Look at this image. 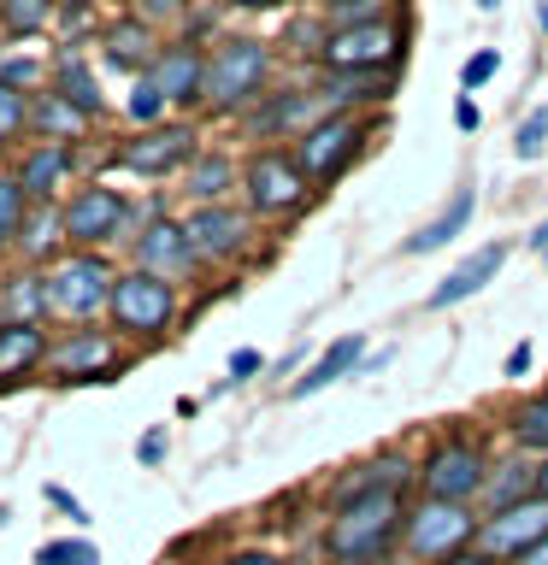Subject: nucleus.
Wrapping results in <instances>:
<instances>
[{
	"label": "nucleus",
	"instance_id": "obj_1",
	"mask_svg": "<svg viewBox=\"0 0 548 565\" xmlns=\"http://www.w3.org/2000/svg\"><path fill=\"white\" fill-rule=\"evenodd\" d=\"M401 489H360L336 501V519L325 530V547L336 565H378L401 536Z\"/></svg>",
	"mask_w": 548,
	"mask_h": 565
},
{
	"label": "nucleus",
	"instance_id": "obj_2",
	"mask_svg": "<svg viewBox=\"0 0 548 565\" xmlns=\"http://www.w3.org/2000/svg\"><path fill=\"white\" fill-rule=\"evenodd\" d=\"M265 77H272V47L254 42V35H230L207 53V95L201 106L212 113H242L265 95Z\"/></svg>",
	"mask_w": 548,
	"mask_h": 565
},
{
	"label": "nucleus",
	"instance_id": "obj_3",
	"mask_svg": "<svg viewBox=\"0 0 548 565\" xmlns=\"http://www.w3.org/2000/svg\"><path fill=\"white\" fill-rule=\"evenodd\" d=\"M366 136H371V124L360 118V113H325V118H313L307 130L295 136V166H301V177H307L313 189H325V183H336L354 159H360V148H366Z\"/></svg>",
	"mask_w": 548,
	"mask_h": 565
},
{
	"label": "nucleus",
	"instance_id": "obj_4",
	"mask_svg": "<svg viewBox=\"0 0 548 565\" xmlns=\"http://www.w3.org/2000/svg\"><path fill=\"white\" fill-rule=\"evenodd\" d=\"M106 318H113L118 335H136V342H154V335H166L177 324V282L141 271H118L113 282V300H106Z\"/></svg>",
	"mask_w": 548,
	"mask_h": 565
},
{
	"label": "nucleus",
	"instance_id": "obj_5",
	"mask_svg": "<svg viewBox=\"0 0 548 565\" xmlns=\"http://www.w3.org/2000/svg\"><path fill=\"white\" fill-rule=\"evenodd\" d=\"M113 282H118V271L101 259V247H77V254H65V259L48 265V307L60 312V318L88 324V318L106 312Z\"/></svg>",
	"mask_w": 548,
	"mask_h": 565
},
{
	"label": "nucleus",
	"instance_id": "obj_6",
	"mask_svg": "<svg viewBox=\"0 0 548 565\" xmlns=\"http://www.w3.org/2000/svg\"><path fill=\"white\" fill-rule=\"evenodd\" d=\"M242 194H247V212H254V218H295V212L313 201V183L301 177L295 153L260 148L242 166Z\"/></svg>",
	"mask_w": 548,
	"mask_h": 565
},
{
	"label": "nucleus",
	"instance_id": "obj_7",
	"mask_svg": "<svg viewBox=\"0 0 548 565\" xmlns=\"http://www.w3.org/2000/svg\"><path fill=\"white\" fill-rule=\"evenodd\" d=\"M401 47H407V30L396 24V18H378V24L325 30L318 65H325V71H396Z\"/></svg>",
	"mask_w": 548,
	"mask_h": 565
},
{
	"label": "nucleus",
	"instance_id": "obj_8",
	"mask_svg": "<svg viewBox=\"0 0 548 565\" xmlns=\"http://www.w3.org/2000/svg\"><path fill=\"white\" fill-rule=\"evenodd\" d=\"M189 242H194V259L201 265H230L247 254V242H254V212L247 206H230V201H212V206H194L189 218Z\"/></svg>",
	"mask_w": 548,
	"mask_h": 565
},
{
	"label": "nucleus",
	"instance_id": "obj_9",
	"mask_svg": "<svg viewBox=\"0 0 548 565\" xmlns=\"http://www.w3.org/2000/svg\"><path fill=\"white\" fill-rule=\"evenodd\" d=\"M472 536H477V519L466 512V501H424L407 512V554H419V559L466 554Z\"/></svg>",
	"mask_w": 548,
	"mask_h": 565
},
{
	"label": "nucleus",
	"instance_id": "obj_10",
	"mask_svg": "<svg viewBox=\"0 0 548 565\" xmlns=\"http://www.w3.org/2000/svg\"><path fill=\"white\" fill-rule=\"evenodd\" d=\"M60 224H65V242L106 247V242L124 236V224H130V201H124L118 189H106V183H88L60 206Z\"/></svg>",
	"mask_w": 548,
	"mask_h": 565
},
{
	"label": "nucleus",
	"instance_id": "obj_11",
	"mask_svg": "<svg viewBox=\"0 0 548 565\" xmlns=\"http://www.w3.org/2000/svg\"><path fill=\"white\" fill-rule=\"evenodd\" d=\"M194 153H201L194 124H148L141 136H130L118 148V166L130 177H171V171H183Z\"/></svg>",
	"mask_w": 548,
	"mask_h": 565
},
{
	"label": "nucleus",
	"instance_id": "obj_12",
	"mask_svg": "<svg viewBox=\"0 0 548 565\" xmlns=\"http://www.w3.org/2000/svg\"><path fill=\"white\" fill-rule=\"evenodd\" d=\"M42 365L60 383H106L118 371V342L113 330H65L60 342H48Z\"/></svg>",
	"mask_w": 548,
	"mask_h": 565
},
{
	"label": "nucleus",
	"instance_id": "obj_13",
	"mask_svg": "<svg viewBox=\"0 0 548 565\" xmlns=\"http://www.w3.org/2000/svg\"><path fill=\"white\" fill-rule=\"evenodd\" d=\"M419 477H424V489H431V501H472V494H484L489 466L472 441H442V448L424 459Z\"/></svg>",
	"mask_w": 548,
	"mask_h": 565
},
{
	"label": "nucleus",
	"instance_id": "obj_14",
	"mask_svg": "<svg viewBox=\"0 0 548 565\" xmlns=\"http://www.w3.org/2000/svg\"><path fill=\"white\" fill-rule=\"evenodd\" d=\"M136 265L141 271H154V277H166V282H183L194 265V242H189V230L183 218H166V212H154L148 224H141V236H136Z\"/></svg>",
	"mask_w": 548,
	"mask_h": 565
},
{
	"label": "nucleus",
	"instance_id": "obj_15",
	"mask_svg": "<svg viewBox=\"0 0 548 565\" xmlns=\"http://www.w3.org/2000/svg\"><path fill=\"white\" fill-rule=\"evenodd\" d=\"M477 536H484L489 559H519L525 547H537L548 536V501H542V494H530V501H519V507H502L484 530H477Z\"/></svg>",
	"mask_w": 548,
	"mask_h": 565
},
{
	"label": "nucleus",
	"instance_id": "obj_16",
	"mask_svg": "<svg viewBox=\"0 0 548 565\" xmlns=\"http://www.w3.org/2000/svg\"><path fill=\"white\" fill-rule=\"evenodd\" d=\"M507 254H513V242H484V247H472V254L460 259L431 295H424V307H431V312H449V307H460V300H472L477 289H484V282H495V271L507 265Z\"/></svg>",
	"mask_w": 548,
	"mask_h": 565
},
{
	"label": "nucleus",
	"instance_id": "obj_17",
	"mask_svg": "<svg viewBox=\"0 0 548 565\" xmlns=\"http://www.w3.org/2000/svg\"><path fill=\"white\" fill-rule=\"evenodd\" d=\"M148 77L159 83L166 106H201V95H207V53L194 42H166Z\"/></svg>",
	"mask_w": 548,
	"mask_h": 565
},
{
	"label": "nucleus",
	"instance_id": "obj_18",
	"mask_svg": "<svg viewBox=\"0 0 548 565\" xmlns=\"http://www.w3.org/2000/svg\"><path fill=\"white\" fill-rule=\"evenodd\" d=\"M330 106L325 95H307V88H277V95H260L254 100V118H247V130H254L260 141L272 136H301L313 118H325Z\"/></svg>",
	"mask_w": 548,
	"mask_h": 565
},
{
	"label": "nucleus",
	"instance_id": "obj_19",
	"mask_svg": "<svg viewBox=\"0 0 548 565\" xmlns=\"http://www.w3.org/2000/svg\"><path fill=\"white\" fill-rule=\"evenodd\" d=\"M101 47H106V60L118 71H130V77H148L154 60H159V35H154L148 18H118V24L101 35Z\"/></svg>",
	"mask_w": 548,
	"mask_h": 565
},
{
	"label": "nucleus",
	"instance_id": "obj_20",
	"mask_svg": "<svg viewBox=\"0 0 548 565\" xmlns=\"http://www.w3.org/2000/svg\"><path fill=\"white\" fill-rule=\"evenodd\" d=\"M360 360H366V335H360V330H354V335H336V342L307 365V377L289 383V401H307V395H318V388L342 383L348 371H360Z\"/></svg>",
	"mask_w": 548,
	"mask_h": 565
},
{
	"label": "nucleus",
	"instance_id": "obj_21",
	"mask_svg": "<svg viewBox=\"0 0 548 565\" xmlns=\"http://www.w3.org/2000/svg\"><path fill=\"white\" fill-rule=\"evenodd\" d=\"M396 88V71H325L318 95H325L330 113H354V106H378Z\"/></svg>",
	"mask_w": 548,
	"mask_h": 565
},
{
	"label": "nucleus",
	"instance_id": "obj_22",
	"mask_svg": "<svg viewBox=\"0 0 548 565\" xmlns=\"http://www.w3.org/2000/svg\"><path fill=\"white\" fill-rule=\"evenodd\" d=\"M12 177H18V189H24V201H53V189L71 177V148L65 141H35Z\"/></svg>",
	"mask_w": 548,
	"mask_h": 565
},
{
	"label": "nucleus",
	"instance_id": "obj_23",
	"mask_svg": "<svg viewBox=\"0 0 548 565\" xmlns=\"http://www.w3.org/2000/svg\"><path fill=\"white\" fill-rule=\"evenodd\" d=\"M42 360H48V330L24 324V318H7V324H0V383H18Z\"/></svg>",
	"mask_w": 548,
	"mask_h": 565
},
{
	"label": "nucleus",
	"instance_id": "obj_24",
	"mask_svg": "<svg viewBox=\"0 0 548 565\" xmlns=\"http://www.w3.org/2000/svg\"><path fill=\"white\" fill-rule=\"evenodd\" d=\"M472 212H477V194H472V189H454V194H449V206H442L424 230H413V236H407V254L419 259V254H436V247H449L460 230L472 224Z\"/></svg>",
	"mask_w": 548,
	"mask_h": 565
},
{
	"label": "nucleus",
	"instance_id": "obj_25",
	"mask_svg": "<svg viewBox=\"0 0 548 565\" xmlns=\"http://www.w3.org/2000/svg\"><path fill=\"white\" fill-rule=\"evenodd\" d=\"M230 189H236V159H224V153H194L189 166H183V194H189L194 206L224 201Z\"/></svg>",
	"mask_w": 548,
	"mask_h": 565
},
{
	"label": "nucleus",
	"instance_id": "obj_26",
	"mask_svg": "<svg viewBox=\"0 0 548 565\" xmlns=\"http://www.w3.org/2000/svg\"><path fill=\"white\" fill-rule=\"evenodd\" d=\"M88 124H95V118H83L77 106L60 100L53 88H48V95H30V130L42 136V141H65V148H71V141H77Z\"/></svg>",
	"mask_w": 548,
	"mask_h": 565
},
{
	"label": "nucleus",
	"instance_id": "obj_27",
	"mask_svg": "<svg viewBox=\"0 0 548 565\" xmlns=\"http://www.w3.org/2000/svg\"><path fill=\"white\" fill-rule=\"evenodd\" d=\"M53 95L71 100L83 118H101L106 113V100H101V83H95V71H88L77 53H65L60 65H53Z\"/></svg>",
	"mask_w": 548,
	"mask_h": 565
},
{
	"label": "nucleus",
	"instance_id": "obj_28",
	"mask_svg": "<svg viewBox=\"0 0 548 565\" xmlns=\"http://www.w3.org/2000/svg\"><path fill=\"white\" fill-rule=\"evenodd\" d=\"M484 494H489L495 512L530 501V494H537V466H530V459H507V466H495V477L484 483Z\"/></svg>",
	"mask_w": 548,
	"mask_h": 565
},
{
	"label": "nucleus",
	"instance_id": "obj_29",
	"mask_svg": "<svg viewBox=\"0 0 548 565\" xmlns=\"http://www.w3.org/2000/svg\"><path fill=\"white\" fill-rule=\"evenodd\" d=\"M407 477H413V466H407L401 454H378V459H366V466H354V477L336 489V501H342V494H360V489H407Z\"/></svg>",
	"mask_w": 548,
	"mask_h": 565
},
{
	"label": "nucleus",
	"instance_id": "obj_30",
	"mask_svg": "<svg viewBox=\"0 0 548 565\" xmlns=\"http://www.w3.org/2000/svg\"><path fill=\"white\" fill-rule=\"evenodd\" d=\"M53 242H65V224H60V212H53V201H30L24 224H18V247H24L30 259H42Z\"/></svg>",
	"mask_w": 548,
	"mask_h": 565
},
{
	"label": "nucleus",
	"instance_id": "obj_31",
	"mask_svg": "<svg viewBox=\"0 0 548 565\" xmlns=\"http://www.w3.org/2000/svg\"><path fill=\"white\" fill-rule=\"evenodd\" d=\"M507 424H513V441H519V448H530V454H542V459H548V395L519 401Z\"/></svg>",
	"mask_w": 548,
	"mask_h": 565
},
{
	"label": "nucleus",
	"instance_id": "obj_32",
	"mask_svg": "<svg viewBox=\"0 0 548 565\" xmlns=\"http://www.w3.org/2000/svg\"><path fill=\"white\" fill-rule=\"evenodd\" d=\"M7 307H12V318H24V324H42V318L53 312L48 307V271H24L7 289Z\"/></svg>",
	"mask_w": 548,
	"mask_h": 565
},
{
	"label": "nucleus",
	"instance_id": "obj_33",
	"mask_svg": "<svg viewBox=\"0 0 548 565\" xmlns=\"http://www.w3.org/2000/svg\"><path fill=\"white\" fill-rule=\"evenodd\" d=\"M53 7H60V0H0V24L12 35H35V30H48Z\"/></svg>",
	"mask_w": 548,
	"mask_h": 565
},
{
	"label": "nucleus",
	"instance_id": "obj_34",
	"mask_svg": "<svg viewBox=\"0 0 548 565\" xmlns=\"http://www.w3.org/2000/svg\"><path fill=\"white\" fill-rule=\"evenodd\" d=\"M35 565H101V547L88 536H53L35 547Z\"/></svg>",
	"mask_w": 548,
	"mask_h": 565
},
{
	"label": "nucleus",
	"instance_id": "obj_35",
	"mask_svg": "<svg viewBox=\"0 0 548 565\" xmlns=\"http://www.w3.org/2000/svg\"><path fill=\"white\" fill-rule=\"evenodd\" d=\"M24 130H30V95L12 83H0V148H12Z\"/></svg>",
	"mask_w": 548,
	"mask_h": 565
},
{
	"label": "nucleus",
	"instance_id": "obj_36",
	"mask_svg": "<svg viewBox=\"0 0 548 565\" xmlns=\"http://www.w3.org/2000/svg\"><path fill=\"white\" fill-rule=\"evenodd\" d=\"M124 118H130V124H141V130L166 118V95H159V83H154V77H136V83H130V100H124Z\"/></svg>",
	"mask_w": 548,
	"mask_h": 565
},
{
	"label": "nucleus",
	"instance_id": "obj_37",
	"mask_svg": "<svg viewBox=\"0 0 548 565\" xmlns=\"http://www.w3.org/2000/svg\"><path fill=\"white\" fill-rule=\"evenodd\" d=\"M24 189H18V177H0V247H12L18 242V224H24Z\"/></svg>",
	"mask_w": 548,
	"mask_h": 565
},
{
	"label": "nucleus",
	"instance_id": "obj_38",
	"mask_svg": "<svg viewBox=\"0 0 548 565\" xmlns=\"http://www.w3.org/2000/svg\"><path fill=\"white\" fill-rule=\"evenodd\" d=\"M542 148H548V106H537V113L519 124V136H513V153L519 159H542Z\"/></svg>",
	"mask_w": 548,
	"mask_h": 565
},
{
	"label": "nucleus",
	"instance_id": "obj_39",
	"mask_svg": "<svg viewBox=\"0 0 548 565\" xmlns=\"http://www.w3.org/2000/svg\"><path fill=\"white\" fill-rule=\"evenodd\" d=\"M378 18H389V0H342V7H330V30L378 24Z\"/></svg>",
	"mask_w": 548,
	"mask_h": 565
},
{
	"label": "nucleus",
	"instance_id": "obj_40",
	"mask_svg": "<svg viewBox=\"0 0 548 565\" xmlns=\"http://www.w3.org/2000/svg\"><path fill=\"white\" fill-rule=\"evenodd\" d=\"M495 71H502V53H495V47H477L472 60L460 65V88H466V95H472V88H484V83L495 77Z\"/></svg>",
	"mask_w": 548,
	"mask_h": 565
},
{
	"label": "nucleus",
	"instance_id": "obj_41",
	"mask_svg": "<svg viewBox=\"0 0 548 565\" xmlns=\"http://www.w3.org/2000/svg\"><path fill=\"white\" fill-rule=\"evenodd\" d=\"M254 371H265V353L260 348H236V353H230V377L224 383H247Z\"/></svg>",
	"mask_w": 548,
	"mask_h": 565
},
{
	"label": "nucleus",
	"instance_id": "obj_42",
	"mask_svg": "<svg viewBox=\"0 0 548 565\" xmlns=\"http://www.w3.org/2000/svg\"><path fill=\"white\" fill-rule=\"evenodd\" d=\"M48 507H60V512H65L71 524H88V512H83V501H77V494H71V489H60V483H48Z\"/></svg>",
	"mask_w": 548,
	"mask_h": 565
},
{
	"label": "nucleus",
	"instance_id": "obj_43",
	"mask_svg": "<svg viewBox=\"0 0 548 565\" xmlns=\"http://www.w3.org/2000/svg\"><path fill=\"white\" fill-rule=\"evenodd\" d=\"M136 459H141V466H159V459H166V430H148V436H141V441H136Z\"/></svg>",
	"mask_w": 548,
	"mask_h": 565
},
{
	"label": "nucleus",
	"instance_id": "obj_44",
	"mask_svg": "<svg viewBox=\"0 0 548 565\" xmlns=\"http://www.w3.org/2000/svg\"><path fill=\"white\" fill-rule=\"evenodd\" d=\"M177 12H183V0H141L136 18H148V24H154V18H177Z\"/></svg>",
	"mask_w": 548,
	"mask_h": 565
},
{
	"label": "nucleus",
	"instance_id": "obj_45",
	"mask_svg": "<svg viewBox=\"0 0 548 565\" xmlns=\"http://www.w3.org/2000/svg\"><path fill=\"white\" fill-rule=\"evenodd\" d=\"M224 565H283L277 554H265V547H247V554H230Z\"/></svg>",
	"mask_w": 548,
	"mask_h": 565
},
{
	"label": "nucleus",
	"instance_id": "obj_46",
	"mask_svg": "<svg viewBox=\"0 0 548 565\" xmlns=\"http://www.w3.org/2000/svg\"><path fill=\"white\" fill-rule=\"evenodd\" d=\"M525 371H530V342H519L507 353V377H525Z\"/></svg>",
	"mask_w": 548,
	"mask_h": 565
},
{
	"label": "nucleus",
	"instance_id": "obj_47",
	"mask_svg": "<svg viewBox=\"0 0 548 565\" xmlns=\"http://www.w3.org/2000/svg\"><path fill=\"white\" fill-rule=\"evenodd\" d=\"M454 124H460V130H477V124H484V113H477L472 100H460V106H454Z\"/></svg>",
	"mask_w": 548,
	"mask_h": 565
},
{
	"label": "nucleus",
	"instance_id": "obj_48",
	"mask_svg": "<svg viewBox=\"0 0 548 565\" xmlns=\"http://www.w3.org/2000/svg\"><path fill=\"white\" fill-rule=\"evenodd\" d=\"M530 254H537V259L548 265V218H542L537 230H530Z\"/></svg>",
	"mask_w": 548,
	"mask_h": 565
},
{
	"label": "nucleus",
	"instance_id": "obj_49",
	"mask_svg": "<svg viewBox=\"0 0 548 565\" xmlns=\"http://www.w3.org/2000/svg\"><path fill=\"white\" fill-rule=\"evenodd\" d=\"M519 565H548V536H542L537 547H525V554H519Z\"/></svg>",
	"mask_w": 548,
	"mask_h": 565
},
{
	"label": "nucleus",
	"instance_id": "obj_50",
	"mask_svg": "<svg viewBox=\"0 0 548 565\" xmlns=\"http://www.w3.org/2000/svg\"><path fill=\"white\" fill-rule=\"evenodd\" d=\"M224 7H236V12H265V7H277V0H224Z\"/></svg>",
	"mask_w": 548,
	"mask_h": 565
},
{
	"label": "nucleus",
	"instance_id": "obj_51",
	"mask_svg": "<svg viewBox=\"0 0 548 565\" xmlns=\"http://www.w3.org/2000/svg\"><path fill=\"white\" fill-rule=\"evenodd\" d=\"M442 565H489V554H449Z\"/></svg>",
	"mask_w": 548,
	"mask_h": 565
},
{
	"label": "nucleus",
	"instance_id": "obj_52",
	"mask_svg": "<svg viewBox=\"0 0 548 565\" xmlns=\"http://www.w3.org/2000/svg\"><path fill=\"white\" fill-rule=\"evenodd\" d=\"M537 494H542V501H548V459H542V466H537Z\"/></svg>",
	"mask_w": 548,
	"mask_h": 565
},
{
	"label": "nucleus",
	"instance_id": "obj_53",
	"mask_svg": "<svg viewBox=\"0 0 548 565\" xmlns=\"http://www.w3.org/2000/svg\"><path fill=\"white\" fill-rule=\"evenodd\" d=\"M472 7H477V12H495V7H502V0H472Z\"/></svg>",
	"mask_w": 548,
	"mask_h": 565
},
{
	"label": "nucleus",
	"instance_id": "obj_54",
	"mask_svg": "<svg viewBox=\"0 0 548 565\" xmlns=\"http://www.w3.org/2000/svg\"><path fill=\"white\" fill-rule=\"evenodd\" d=\"M537 24H542V30H548V7H537Z\"/></svg>",
	"mask_w": 548,
	"mask_h": 565
},
{
	"label": "nucleus",
	"instance_id": "obj_55",
	"mask_svg": "<svg viewBox=\"0 0 548 565\" xmlns=\"http://www.w3.org/2000/svg\"><path fill=\"white\" fill-rule=\"evenodd\" d=\"M318 7H325V12H330V7H342V0H318Z\"/></svg>",
	"mask_w": 548,
	"mask_h": 565
}]
</instances>
